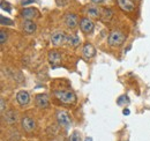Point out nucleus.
I'll list each match as a JSON object with an SVG mask.
<instances>
[{
    "label": "nucleus",
    "instance_id": "nucleus-1",
    "mask_svg": "<svg viewBox=\"0 0 150 141\" xmlns=\"http://www.w3.org/2000/svg\"><path fill=\"white\" fill-rule=\"evenodd\" d=\"M54 96L65 104H73L76 101V96L72 90H57L54 91Z\"/></svg>",
    "mask_w": 150,
    "mask_h": 141
},
{
    "label": "nucleus",
    "instance_id": "nucleus-2",
    "mask_svg": "<svg viewBox=\"0 0 150 141\" xmlns=\"http://www.w3.org/2000/svg\"><path fill=\"white\" fill-rule=\"evenodd\" d=\"M124 42H125V35L120 30H113L112 33L110 34V36H109V38H108L109 45L113 46V48L122 45Z\"/></svg>",
    "mask_w": 150,
    "mask_h": 141
},
{
    "label": "nucleus",
    "instance_id": "nucleus-3",
    "mask_svg": "<svg viewBox=\"0 0 150 141\" xmlns=\"http://www.w3.org/2000/svg\"><path fill=\"white\" fill-rule=\"evenodd\" d=\"M57 120H58V123L60 124V126L65 127L66 130L69 128V126L72 124V120H71V118H69V116H68V113L66 111H59L57 113Z\"/></svg>",
    "mask_w": 150,
    "mask_h": 141
},
{
    "label": "nucleus",
    "instance_id": "nucleus-4",
    "mask_svg": "<svg viewBox=\"0 0 150 141\" xmlns=\"http://www.w3.org/2000/svg\"><path fill=\"white\" fill-rule=\"evenodd\" d=\"M80 28L83 33L86 34H90L94 31L95 24L94 22L90 20L89 18H82L80 20Z\"/></svg>",
    "mask_w": 150,
    "mask_h": 141
},
{
    "label": "nucleus",
    "instance_id": "nucleus-5",
    "mask_svg": "<svg viewBox=\"0 0 150 141\" xmlns=\"http://www.w3.org/2000/svg\"><path fill=\"white\" fill-rule=\"evenodd\" d=\"M66 38H67V36L65 35V33H62V31H56V33H53L52 36H51V43L54 46H60V45H62L66 42Z\"/></svg>",
    "mask_w": 150,
    "mask_h": 141
},
{
    "label": "nucleus",
    "instance_id": "nucleus-6",
    "mask_svg": "<svg viewBox=\"0 0 150 141\" xmlns=\"http://www.w3.org/2000/svg\"><path fill=\"white\" fill-rule=\"evenodd\" d=\"M64 22L65 24L69 28V29H74L75 27L77 26L79 23V19H77V15L76 14H73V13H67L64 18Z\"/></svg>",
    "mask_w": 150,
    "mask_h": 141
},
{
    "label": "nucleus",
    "instance_id": "nucleus-7",
    "mask_svg": "<svg viewBox=\"0 0 150 141\" xmlns=\"http://www.w3.org/2000/svg\"><path fill=\"white\" fill-rule=\"evenodd\" d=\"M21 15H22V18L27 19V20H33V19L35 18H38L39 13H38L37 9L34 8V7H27V8L22 9Z\"/></svg>",
    "mask_w": 150,
    "mask_h": 141
},
{
    "label": "nucleus",
    "instance_id": "nucleus-8",
    "mask_svg": "<svg viewBox=\"0 0 150 141\" xmlns=\"http://www.w3.org/2000/svg\"><path fill=\"white\" fill-rule=\"evenodd\" d=\"M16 101H18V103L21 106H25L27 104H29V102H30V95H29V93L25 91V90L19 91L18 95H16Z\"/></svg>",
    "mask_w": 150,
    "mask_h": 141
},
{
    "label": "nucleus",
    "instance_id": "nucleus-9",
    "mask_svg": "<svg viewBox=\"0 0 150 141\" xmlns=\"http://www.w3.org/2000/svg\"><path fill=\"white\" fill-rule=\"evenodd\" d=\"M35 102H36V105L40 109H45L50 104V100L46 94H38L35 98Z\"/></svg>",
    "mask_w": 150,
    "mask_h": 141
},
{
    "label": "nucleus",
    "instance_id": "nucleus-10",
    "mask_svg": "<svg viewBox=\"0 0 150 141\" xmlns=\"http://www.w3.org/2000/svg\"><path fill=\"white\" fill-rule=\"evenodd\" d=\"M21 123H22L23 130L27 131V132H33V131L36 128V123H35V120L31 119V118H29V117H24Z\"/></svg>",
    "mask_w": 150,
    "mask_h": 141
},
{
    "label": "nucleus",
    "instance_id": "nucleus-11",
    "mask_svg": "<svg viewBox=\"0 0 150 141\" xmlns=\"http://www.w3.org/2000/svg\"><path fill=\"white\" fill-rule=\"evenodd\" d=\"M118 1V5L119 7L124 11V12H132L135 7L134 2L132 0H117Z\"/></svg>",
    "mask_w": 150,
    "mask_h": 141
},
{
    "label": "nucleus",
    "instance_id": "nucleus-12",
    "mask_svg": "<svg viewBox=\"0 0 150 141\" xmlns=\"http://www.w3.org/2000/svg\"><path fill=\"white\" fill-rule=\"evenodd\" d=\"M22 28H23V30H24L27 34H33V33L36 31L37 26H36V23H35L34 21H31V20H27V21L23 22Z\"/></svg>",
    "mask_w": 150,
    "mask_h": 141
},
{
    "label": "nucleus",
    "instance_id": "nucleus-13",
    "mask_svg": "<svg viewBox=\"0 0 150 141\" xmlns=\"http://www.w3.org/2000/svg\"><path fill=\"white\" fill-rule=\"evenodd\" d=\"M4 117H5L6 123L9 124V125L15 124L16 123V120H18V113H16L14 110H8V111L4 115Z\"/></svg>",
    "mask_w": 150,
    "mask_h": 141
},
{
    "label": "nucleus",
    "instance_id": "nucleus-14",
    "mask_svg": "<svg viewBox=\"0 0 150 141\" xmlns=\"http://www.w3.org/2000/svg\"><path fill=\"white\" fill-rule=\"evenodd\" d=\"M60 60H61V56H60V53L58 52V51H51V52H49V61L51 63L52 66L56 67L57 65H59Z\"/></svg>",
    "mask_w": 150,
    "mask_h": 141
},
{
    "label": "nucleus",
    "instance_id": "nucleus-15",
    "mask_svg": "<svg viewBox=\"0 0 150 141\" xmlns=\"http://www.w3.org/2000/svg\"><path fill=\"white\" fill-rule=\"evenodd\" d=\"M95 54H96V50H95V48L91 45V44L87 43V44L83 46V56H84L86 58L90 59V58H93V57H94Z\"/></svg>",
    "mask_w": 150,
    "mask_h": 141
},
{
    "label": "nucleus",
    "instance_id": "nucleus-16",
    "mask_svg": "<svg viewBox=\"0 0 150 141\" xmlns=\"http://www.w3.org/2000/svg\"><path fill=\"white\" fill-rule=\"evenodd\" d=\"M87 13L91 18H99L100 13H102V9H99L98 7H95V6H89L87 8Z\"/></svg>",
    "mask_w": 150,
    "mask_h": 141
},
{
    "label": "nucleus",
    "instance_id": "nucleus-17",
    "mask_svg": "<svg viewBox=\"0 0 150 141\" xmlns=\"http://www.w3.org/2000/svg\"><path fill=\"white\" fill-rule=\"evenodd\" d=\"M66 42L71 45V46H77L79 44H80V38H79V36L77 35H74V34H72V35H68L67 36V38H66Z\"/></svg>",
    "mask_w": 150,
    "mask_h": 141
},
{
    "label": "nucleus",
    "instance_id": "nucleus-18",
    "mask_svg": "<svg viewBox=\"0 0 150 141\" xmlns=\"http://www.w3.org/2000/svg\"><path fill=\"white\" fill-rule=\"evenodd\" d=\"M113 13L112 11L110 9V8H103L102 9V13H100V18L102 20L104 21V22H106V21H110L111 18H112Z\"/></svg>",
    "mask_w": 150,
    "mask_h": 141
},
{
    "label": "nucleus",
    "instance_id": "nucleus-19",
    "mask_svg": "<svg viewBox=\"0 0 150 141\" xmlns=\"http://www.w3.org/2000/svg\"><path fill=\"white\" fill-rule=\"evenodd\" d=\"M117 103H118L119 105H126V103H129V98H128L127 96L122 95V96H120V97L118 98Z\"/></svg>",
    "mask_w": 150,
    "mask_h": 141
},
{
    "label": "nucleus",
    "instance_id": "nucleus-20",
    "mask_svg": "<svg viewBox=\"0 0 150 141\" xmlns=\"http://www.w3.org/2000/svg\"><path fill=\"white\" fill-rule=\"evenodd\" d=\"M69 141H81V134L79 131H74L69 138Z\"/></svg>",
    "mask_w": 150,
    "mask_h": 141
},
{
    "label": "nucleus",
    "instance_id": "nucleus-21",
    "mask_svg": "<svg viewBox=\"0 0 150 141\" xmlns=\"http://www.w3.org/2000/svg\"><path fill=\"white\" fill-rule=\"evenodd\" d=\"M0 21H1V24H2V26H5V24H6V26H12V24H13L12 20L6 19L4 15H1V16H0Z\"/></svg>",
    "mask_w": 150,
    "mask_h": 141
},
{
    "label": "nucleus",
    "instance_id": "nucleus-22",
    "mask_svg": "<svg viewBox=\"0 0 150 141\" xmlns=\"http://www.w3.org/2000/svg\"><path fill=\"white\" fill-rule=\"evenodd\" d=\"M1 8H2V11H6V12H11V5H9V2L2 1V2H1Z\"/></svg>",
    "mask_w": 150,
    "mask_h": 141
},
{
    "label": "nucleus",
    "instance_id": "nucleus-23",
    "mask_svg": "<svg viewBox=\"0 0 150 141\" xmlns=\"http://www.w3.org/2000/svg\"><path fill=\"white\" fill-rule=\"evenodd\" d=\"M6 39H7V35H6V33H5L4 30H1V31H0V43H1V44H4V43L6 42Z\"/></svg>",
    "mask_w": 150,
    "mask_h": 141
},
{
    "label": "nucleus",
    "instance_id": "nucleus-24",
    "mask_svg": "<svg viewBox=\"0 0 150 141\" xmlns=\"http://www.w3.org/2000/svg\"><path fill=\"white\" fill-rule=\"evenodd\" d=\"M35 0H22V6H27L29 4H34Z\"/></svg>",
    "mask_w": 150,
    "mask_h": 141
},
{
    "label": "nucleus",
    "instance_id": "nucleus-25",
    "mask_svg": "<svg viewBox=\"0 0 150 141\" xmlns=\"http://www.w3.org/2000/svg\"><path fill=\"white\" fill-rule=\"evenodd\" d=\"M4 111H5V100L1 98V112H4Z\"/></svg>",
    "mask_w": 150,
    "mask_h": 141
},
{
    "label": "nucleus",
    "instance_id": "nucleus-26",
    "mask_svg": "<svg viewBox=\"0 0 150 141\" xmlns=\"http://www.w3.org/2000/svg\"><path fill=\"white\" fill-rule=\"evenodd\" d=\"M104 0H91V2H94V4H100V2H103Z\"/></svg>",
    "mask_w": 150,
    "mask_h": 141
},
{
    "label": "nucleus",
    "instance_id": "nucleus-27",
    "mask_svg": "<svg viewBox=\"0 0 150 141\" xmlns=\"http://www.w3.org/2000/svg\"><path fill=\"white\" fill-rule=\"evenodd\" d=\"M124 115L128 116V115H129V110H128V109H125V110H124Z\"/></svg>",
    "mask_w": 150,
    "mask_h": 141
},
{
    "label": "nucleus",
    "instance_id": "nucleus-28",
    "mask_svg": "<svg viewBox=\"0 0 150 141\" xmlns=\"http://www.w3.org/2000/svg\"><path fill=\"white\" fill-rule=\"evenodd\" d=\"M137 1H139V0H137Z\"/></svg>",
    "mask_w": 150,
    "mask_h": 141
}]
</instances>
